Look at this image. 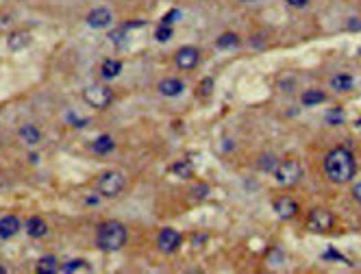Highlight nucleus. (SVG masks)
Here are the masks:
<instances>
[{"label": "nucleus", "mask_w": 361, "mask_h": 274, "mask_svg": "<svg viewBox=\"0 0 361 274\" xmlns=\"http://www.w3.org/2000/svg\"><path fill=\"white\" fill-rule=\"evenodd\" d=\"M324 174L331 183H348L355 176L357 164L348 148H333L324 157Z\"/></svg>", "instance_id": "obj_1"}, {"label": "nucleus", "mask_w": 361, "mask_h": 274, "mask_svg": "<svg viewBox=\"0 0 361 274\" xmlns=\"http://www.w3.org/2000/svg\"><path fill=\"white\" fill-rule=\"evenodd\" d=\"M96 244L100 250H104V252L120 250L127 244V228L115 220L103 222L96 231Z\"/></svg>", "instance_id": "obj_2"}, {"label": "nucleus", "mask_w": 361, "mask_h": 274, "mask_svg": "<svg viewBox=\"0 0 361 274\" xmlns=\"http://www.w3.org/2000/svg\"><path fill=\"white\" fill-rule=\"evenodd\" d=\"M274 176H277L279 185L292 187V185H296V183L303 179V165H300L298 159H285V161H281V164L277 165Z\"/></svg>", "instance_id": "obj_3"}, {"label": "nucleus", "mask_w": 361, "mask_h": 274, "mask_svg": "<svg viewBox=\"0 0 361 274\" xmlns=\"http://www.w3.org/2000/svg\"><path fill=\"white\" fill-rule=\"evenodd\" d=\"M111 98H113L111 89L104 87V85H89L83 91V100L89 107H96V109H104V107L111 103Z\"/></svg>", "instance_id": "obj_4"}, {"label": "nucleus", "mask_w": 361, "mask_h": 274, "mask_svg": "<svg viewBox=\"0 0 361 274\" xmlns=\"http://www.w3.org/2000/svg\"><path fill=\"white\" fill-rule=\"evenodd\" d=\"M124 187V176L120 172H107V174L100 176V183H98V192L107 198H113L122 192Z\"/></svg>", "instance_id": "obj_5"}, {"label": "nucleus", "mask_w": 361, "mask_h": 274, "mask_svg": "<svg viewBox=\"0 0 361 274\" xmlns=\"http://www.w3.org/2000/svg\"><path fill=\"white\" fill-rule=\"evenodd\" d=\"M307 228L313 233H327L333 228V216L327 209H313L309 213V220H307Z\"/></svg>", "instance_id": "obj_6"}, {"label": "nucleus", "mask_w": 361, "mask_h": 274, "mask_svg": "<svg viewBox=\"0 0 361 274\" xmlns=\"http://www.w3.org/2000/svg\"><path fill=\"white\" fill-rule=\"evenodd\" d=\"M179 244H180V235H179V231L177 228H161V233H159V237H157V246L161 248L163 252H174L179 248Z\"/></svg>", "instance_id": "obj_7"}, {"label": "nucleus", "mask_w": 361, "mask_h": 274, "mask_svg": "<svg viewBox=\"0 0 361 274\" xmlns=\"http://www.w3.org/2000/svg\"><path fill=\"white\" fill-rule=\"evenodd\" d=\"M111 20H113V15L107 7H96L87 13V24L92 28H107L111 24Z\"/></svg>", "instance_id": "obj_8"}, {"label": "nucleus", "mask_w": 361, "mask_h": 274, "mask_svg": "<svg viewBox=\"0 0 361 274\" xmlns=\"http://www.w3.org/2000/svg\"><path fill=\"white\" fill-rule=\"evenodd\" d=\"M274 211H277V216L281 220H289V218L296 216L298 205H296V200H292L289 196H281L274 200Z\"/></svg>", "instance_id": "obj_9"}, {"label": "nucleus", "mask_w": 361, "mask_h": 274, "mask_svg": "<svg viewBox=\"0 0 361 274\" xmlns=\"http://www.w3.org/2000/svg\"><path fill=\"white\" fill-rule=\"evenodd\" d=\"M198 63V50L194 46H183L177 53V65L180 70H192Z\"/></svg>", "instance_id": "obj_10"}, {"label": "nucleus", "mask_w": 361, "mask_h": 274, "mask_svg": "<svg viewBox=\"0 0 361 274\" xmlns=\"http://www.w3.org/2000/svg\"><path fill=\"white\" fill-rule=\"evenodd\" d=\"M20 228H22V224H20V220L16 216L0 218V240H9V237H13Z\"/></svg>", "instance_id": "obj_11"}, {"label": "nucleus", "mask_w": 361, "mask_h": 274, "mask_svg": "<svg viewBox=\"0 0 361 274\" xmlns=\"http://www.w3.org/2000/svg\"><path fill=\"white\" fill-rule=\"evenodd\" d=\"M24 228H26V233L31 237H44L48 233V226H46V222H44L42 218H28Z\"/></svg>", "instance_id": "obj_12"}, {"label": "nucleus", "mask_w": 361, "mask_h": 274, "mask_svg": "<svg viewBox=\"0 0 361 274\" xmlns=\"http://www.w3.org/2000/svg\"><path fill=\"white\" fill-rule=\"evenodd\" d=\"M28 44H31V35L24 33V30H18L11 37H7V46L11 50H22V48H26Z\"/></svg>", "instance_id": "obj_13"}, {"label": "nucleus", "mask_w": 361, "mask_h": 274, "mask_svg": "<svg viewBox=\"0 0 361 274\" xmlns=\"http://www.w3.org/2000/svg\"><path fill=\"white\" fill-rule=\"evenodd\" d=\"M353 85H355V79L350 74H335L331 79V87L335 91H348L353 89Z\"/></svg>", "instance_id": "obj_14"}, {"label": "nucleus", "mask_w": 361, "mask_h": 274, "mask_svg": "<svg viewBox=\"0 0 361 274\" xmlns=\"http://www.w3.org/2000/svg\"><path fill=\"white\" fill-rule=\"evenodd\" d=\"M159 91H161L163 96H179L180 91H183V83L177 79H165L159 83Z\"/></svg>", "instance_id": "obj_15"}, {"label": "nucleus", "mask_w": 361, "mask_h": 274, "mask_svg": "<svg viewBox=\"0 0 361 274\" xmlns=\"http://www.w3.org/2000/svg\"><path fill=\"white\" fill-rule=\"evenodd\" d=\"M324 91H320V89H305L303 91V96H300V100H303V105L305 107H313V105H320V103H324Z\"/></svg>", "instance_id": "obj_16"}, {"label": "nucleus", "mask_w": 361, "mask_h": 274, "mask_svg": "<svg viewBox=\"0 0 361 274\" xmlns=\"http://www.w3.org/2000/svg\"><path fill=\"white\" fill-rule=\"evenodd\" d=\"M120 70H122V63L118 59H107L100 68V74H103V79H115L120 74Z\"/></svg>", "instance_id": "obj_17"}, {"label": "nucleus", "mask_w": 361, "mask_h": 274, "mask_svg": "<svg viewBox=\"0 0 361 274\" xmlns=\"http://www.w3.org/2000/svg\"><path fill=\"white\" fill-rule=\"evenodd\" d=\"M20 137H22V139L26 141L28 146H35L39 139H42V133L37 131V126L26 124V126H22V129H20Z\"/></svg>", "instance_id": "obj_18"}, {"label": "nucleus", "mask_w": 361, "mask_h": 274, "mask_svg": "<svg viewBox=\"0 0 361 274\" xmlns=\"http://www.w3.org/2000/svg\"><path fill=\"white\" fill-rule=\"evenodd\" d=\"M57 259H54L52 255H48V257H42L37 261V266H35V270H37L39 274H52V272H57Z\"/></svg>", "instance_id": "obj_19"}, {"label": "nucleus", "mask_w": 361, "mask_h": 274, "mask_svg": "<svg viewBox=\"0 0 361 274\" xmlns=\"http://www.w3.org/2000/svg\"><path fill=\"white\" fill-rule=\"evenodd\" d=\"M111 148H113V139L109 135H100L94 141V152H98V155H107V152H111Z\"/></svg>", "instance_id": "obj_20"}, {"label": "nucleus", "mask_w": 361, "mask_h": 274, "mask_svg": "<svg viewBox=\"0 0 361 274\" xmlns=\"http://www.w3.org/2000/svg\"><path fill=\"white\" fill-rule=\"evenodd\" d=\"M109 39H111V42H113L115 46H124V44H127V39H129V27L124 24V27H120V28L111 30Z\"/></svg>", "instance_id": "obj_21"}, {"label": "nucleus", "mask_w": 361, "mask_h": 274, "mask_svg": "<svg viewBox=\"0 0 361 274\" xmlns=\"http://www.w3.org/2000/svg\"><path fill=\"white\" fill-rule=\"evenodd\" d=\"M257 164H259V167H261L263 172H270V170L274 172V170H277V165H279V161H277V157L268 152V155H261V157H259Z\"/></svg>", "instance_id": "obj_22"}, {"label": "nucleus", "mask_w": 361, "mask_h": 274, "mask_svg": "<svg viewBox=\"0 0 361 274\" xmlns=\"http://www.w3.org/2000/svg\"><path fill=\"white\" fill-rule=\"evenodd\" d=\"M215 44H218V48H235L239 44V39L235 33H224V35H220Z\"/></svg>", "instance_id": "obj_23"}, {"label": "nucleus", "mask_w": 361, "mask_h": 274, "mask_svg": "<svg viewBox=\"0 0 361 274\" xmlns=\"http://www.w3.org/2000/svg\"><path fill=\"white\" fill-rule=\"evenodd\" d=\"M172 172L179 174L180 179H189V176H192V165H189L187 161H179V164L172 165Z\"/></svg>", "instance_id": "obj_24"}, {"label": "nucleus", "mask_w": 361, "mask_h": 274, "mask_svg": "<svg viewBox=\"0 0 361 274\" xmlns=\"http://www.w3.org/2000/svg\"><path fill=\"white\" fill-rule=\"evenodd\" d=\"M83 268H87L83 259H70L68 263H63L61 270H63V272H77V270H83Z\"/></svg>", "instance_id": "obj_25"}, {"label": "nucleus", "mask_w": 361, "mask_h": 274, "mask_svg": "<svg viewBox=\"0 0 361 274\" xmlns=\"http://www.w3.org/2000/svg\"><path fill=\"white\" fill-rule=\"evenodd\" d=\"M155 37H157V42H168V39L172 37V28H170V24H161V27L157 28V33H155Z\"/></svg>", "instance_id": "obj_26"}, {"label": "nucleus", "mask_w": 361, "mask_h": 274, "mask_svg": "<svg viewBox=\"0 0 361 274\" xmlns=\"http://www.w3.org/2000/svg\"><path fill=\"white\" fill-rule=\"evenodd\" d=\"M327 122H329V124H342V122H344V113L339 109L329 111V113H327Z\"/></svg>", "instance_id": "obj_27"}, {"label": "nucleus", "mask_w": 361, "mask_h": 274, "mask_svg": "<svg viewBox=\"0 0 361 274\" xmlns=\"http://www.w3.org/2000/svg\"><path fill=\"white\" fill-rule=\"evenodd\" d=\"M177 18H180V11H179V9H172V11H170V13L163 18V22H161V24H172Z\"/></svg>", "instance_id": "obj_28"}, {"label": "nucleus", "mask_w": 361, "mask_h": 274, "mask_svg": "<svg viewBox=\"0 0 361 274\" xmlns=\"http://www.w3.org/2000/svg\"><path fill=\"white\" fill-rule=\"evenodd\" d=\"M281 259H283V257H281V252L279 250H272V255H270L268 261H270V266H281V263H279Z\"/></svg>", "instance_id": "obj_29"}, {"label": "nucleus", "mask_w": 361, "mask_h": 274, "mask_svg": "<svg viewBox=\"0 0 361 274\" xmlns=\"http://www.w3.org/2000/svg\"><path fill=\"white\" fill-rule=\"evenodd\" d=\"M307 2H309V0H287V4H289V7H294V9L307 7Z\"/></svg>", "instance_id": "obj_30"}, {"label": "nucleus", "mask_w": 361, "mask_h": 274, "mask_svg": "<svg viewBox=\"0 0 361 274\" xmlns=\"http://www.w3.org/2000/svg\"><path fill=\"white\" fill-rule=\"evenodd\" d=\"M194 196H198V198H205V196H207V185L194 187Z\"/></svg>", "instance_id": "obj_31"}, {"label": "nucleus", "mask_w": 361, "mask_h": 274, "mask_svg": "<svg viewBox=\"0 0 361 274\" xmlns=\"http://www.w3.org/2000/svg\"><path fill=\"white\" fill-rule=\"evenodd\" d=\"M353 198H355L357 202H361V183H357V185L353 187Z\"/></svg>", "instance_id": "obj_32"}, {"label": "nucleus", "mask_w": 361, "mask_h": 274, "mask_svg": "<svg viewBox=\"0 0 361 274\" xmlns=\"http://www.w3.org/2000/svg\"><path fill=\"white\" fill-rule=\"evenodd\" d=\"M348 28L350 30H361V22H348Z\"/></svg>", "instance_id": "obj_33"}, {"label": "nucleus", "mask_w": 361, "mask_h": 274, "mask_svg": "<svg viewBox=\"0 0 361 274\" xmlns=\"http://www.w3.org/2000/svg\"><path fill=\"white\" fill-rule=\"evenodd\" d=\"M4 272H7V270H4V268H2V266H0V274H4Z\"/></svg>", "instance_id": "obj_34"}, {"label": "nucleus", "mask_w": 361, "mask_h": 274, "mask_svg": "<svg viewBox=\"0 0 361 274\" xmlns=\"http://www.w3.org/2000/svg\"><path fill=\"white\" fill-rule=\"evenodd\" d=\"M244 2H250V0H244Z\"/></svg>", "instance_id": "obj_35"}, {"label": "nucleus", "mask_w": 361, "mask_h": 274, "mask_svg": "<svg viewBox=\"0 0 361 274\" xmlns=\"http://www.w3.org/2000/svg\"><path fill=\"white\" fill-rule=\"evenodd\" d=\"M359 53H361V48H359Z\"/></svg>", "instance_id": "obj_36"}]
</instances>
